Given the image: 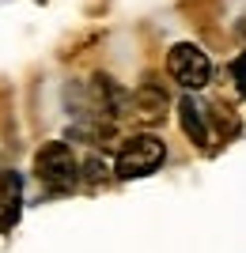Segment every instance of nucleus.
Returning <instances> with one entry per match:
<instances>
[{
  "instance_id": "1",
  "label": "nucleus",
  "mask_w": 246,
  "mask_h": 253,
  "mask_svg": "<svg viewBox=\"0 0 246 253\" xmlns=\"http://www.w3.org/2000/svg\"><path fill=\"white\" fill-rule=\"evenodd\" d=\"M163 159H167V144L159 136H151V132H137V136H129L121 144L118 159H114V174L118 178H144Z\"/></svg>"
},
{
  "instance_id": "2",
  "label": "nucleus",
  "mask_w": 246,
  "mask_h": 253,
  "mask_svg": "<svg viewBox=\"0 0 246 253\" xmlns=\"http://www.w3.org/2000/svg\"><path fill=\"white\" fill-rule=\"evenodd\" d=\"M167 72H171V80L178 87L201 91V87L212 80V61H208V53H204L201 45L178 42V45H171V53H167Z\"/></svg>"
},
{
  "instance_id": "3",
  "label": "nucleus",
  "mask_w": 246,
  "mask_h": 253,
  "mask_svg": "<svg viewBox=\"0 0 246 253\" xmlns=\"http://www.w3.org/2000/svg\"><path fill=\"white\" fill-rule=\"evenodd\" d=\"M34 174H38V181L42 185H49V189H68V185H76V178H80V159L72 155V148L68 144H42L38 148V155H34Z\"/></svg>"
},
{
  "instance_id": "4",
  "label": "nucleus",
  "mask_w": 246,
  "mask_h": 253,
  "mask_svg": "<svg viewBox=\"0 0 246 253\" xmlns=\"http://www.w3.org/2000/svg\"><path fill=\"white\" fill-rule=\"evenodd\" d=\"M19 211H23V178L15 170H4L0 174V234H8L19 223Z\"/></svg>"
},
{
  "instance_id": "5",
  "label": "nucleus",
  "mask_w": 246,
  "mask_h": 253,
  "mask_svg": "<svg viewBox=\"0 0 246 253\" xmlns=\"http://www.w3.org/2000/svg\"><path fill=\"white\" fill-rule=\"evenodd\" d=\"M178 117H182L186 136H190L197 148H204V144H208V128H204V117H201V110H197V102H193V98H182V106H178Z\"/></svg>"
},
{
  "instance_id": "6",
  "label": "nucleus",
  "mask_w": 246,
  "mask_h": 253,
  "mask_svg": "<svg viewBox=\"0 0 246 253\" xmlns=\"http://www.w3.org/2000/svg\"><path fill=\"white\" fill-rule=\"evenodd\" d=\"M137 110H140V117L159 121L163 110H167V91H163V87H155V84H144V87L137 91Z\"/></svg>"
},
{
  "instance_id": "7",
  "label": "nucleus",
  "mask_w": 246,
  "mask_h": 253,
  "mask_svg": "<svg viewBox=\"0 0 246 253\" xmlns=\"http://www.w3.org/2000/svg\"><path fill=\"white\" fill-rule=\"evenodd\" d=\"M80 170H87V178H91V181H98V178H106V174H110L102 159H87V163H84Z\"/></svg>"
},
{
  "instance_id": "8",
  "label": "nucleus",
  "mask_w": 246,
  "mask_h": 253,
  "mask_svg": "<svg viewBox=\"0 0 246 253\" xmlns=\"http://www.w3.org/2000/svg\"><path fill=\"white\" fill-rule=\"evenodd\" d=\"M231 72H235V84L246 91V53H243V57L235 61V68H231Z\"/></svg>"
}]
</instances>
